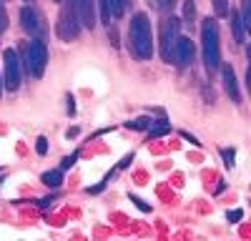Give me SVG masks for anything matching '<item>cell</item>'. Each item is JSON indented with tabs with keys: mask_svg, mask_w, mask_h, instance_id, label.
I'll use <instances>...</instances> for the list:
<instances>
[{
	"mask_svg": "<svg viewBox=\"0 0 251 241\" xmlns=\"http://www.w3.org/2000/svg\"><path fill=\"white\" fill-rule=\"evenodd\" d=\"M131 50L138 60H149L153 55V35H151V20L146 13H136L128 28Z\"/></svg>",
	"mask_w": 251,
	"mask_h": 241,
	"instance_id": "obj_1",
	"label": "cell"
},
{
	"mask_svg": "<svg viewBox=\"0 0 251 241\" xmlns=\"http://www.w3.org/2000/svg\"><path fill=\"white\" fill-rule=\"evenodd\" d=\"M201 43H203V63L208 73H214L221 66V48H219V25L216 20H203L201 25Z\"/></svg>",
	"mask_w": 251,
	"mask_h": 241,
	"instance_id": "obj_2",
	"label": "cell"
},
{
	"mask_svg": "<svg viewBox=\"0 0 251 241\" xmlns=\"http://www.w3.org/2000/svg\"><path fill=\"white\" fill-rule=\"evenodd\" d=\"M46 63H48V50H46V43L40 38L30 40L25 46V71L33 75V78H40L46 71Z\"/></svg>",
	"mask_w": 251,
	"mask_h": 241,
	"instance_id": "obj_3",
	"label": "cell"
},
{
	"mask_svg": "<svg viewBox=\"0 0 251 241\" xmlns=\"http://www.w3.org/2000/svg\"><path fill=\"white\" fill-rule=\"evenodd\" d=\"M55 33H58V38H60V40H75V38H78V33H80V23H78V15H75V5H73V0H68V3L60 8Z\"/></svg>",
	"mask_w": 251,
	"mask_h": 241,
	"instance_id": "obj_4",
	"label": "cell"
},
{
	"mask_svg": "<svg viewBox=\"0 0 251 241\" xmlns=\"http://www.w3.org/2000/svg\"><path fill=\"white\" fill-rule=\"evenodd\" d=\"M178 38V20L171 15L161 20V33H158V40H161V58L171 63V50H174V43Z\"/></svg>",
	"mask_w": 251,
	"mask_h": 241,
	"instance_id": "obj_5",
	"label": "cell"
},
{
	"mask_svg": "<svg viewBox=\"0 0 251 241\" xmlns=\"http://www.w3.org/2000/svg\"><path fill=\"white\" fill-rule=\"evenodd\" d=\"M3 60H5V88L8 91H18V86H20V60H18V53L13 48H8L3 53Z\"/></svg>",
	"mask_w": 251,
	"mask_h": 241,
	"instance_id": "obj_6",
	"label": "cell"
},
{
	"mask_svg": "<svg viewBox=\"0 0 251 241\" xmlns=\"http://www.w3.org/2000/svg\"><path fill=\"white\" fill-rule=\"evenodd\" d=\"M20 25H23V30L30 33L33 38H40V35H43V30H46L43 20H40V15H38V10L30 8V5H25L23 10H20Z\"/></svg>",
	"mask_w": 251,
	"mask_h": 241,
	"instance_id": "obj_7",
	"label": "cell"
},
{
	"mask_svg": "<svg viewBox=\"0 0 251 241\" xmlns=\"http://www.w3.org/2000/svg\"><path fill=\"white\" fill-rule=\"evenodd\" d=\"M171 58L176 60V66H181V68H186L188 63H191V60H194V43H191V38L178 35L176 43H174V50H171Z\"/></svg>",
	"mask_w": 251,
	"mask_h": 241,
	"instance_id": "obj_8",
	"label": "cell"
},
{
	"mask_svg": "<svg viewBox=\"0 0 251 241\" xmlns=\"http://www.w3.org/2000/svg\"><path fill=\"white\" fill-rule=\"evenodd\" d=\"M75 5V15H78V23L80 28H93L96 25V0H73Z\"/></svg>",
	"mask_w": 251,
	"mask_h": 241,
	"instance_id": "obj_9",
	"label": "cell"
},
{
	"mask_svg": "<svg viewBox=\"0 0 251 241\" xmlns=\"http://www.w3.org/2000/svg\"><path fill=\"white\" fill-rule=\"evenodd\" d=\"M224 86H226V93L228 98L234 100V103H239L241 100V93H239V86H236V73L231 66H224Z\"/></svg>",
	"mask_w": 251,
	"mask_h": 241,
	"instance_id": "obj_10",
	"label": "cell"
},
{
	"mask_svg": "<svg viewBox=\"0 0 251 241\" xmlns=\"http://www.w3.org/2000/svg\"><path fill=\"white\" fill-rule=\"evenodd\" d=\"M228 15H231V28H234L236 43H244V40H246V25L241 23V15L239 13H228Z\"/></svg>",
	"mask_w": 251,
	"mask_h": 241,
	"instance_id": "obj_11",
	"label": "cell"
},
{
	"mask_svg": "<svg viewBox=\"0 0 251 241\" xmlns=\"http://www.w3.org/2000/svg\"><path fill=\"white\" fill-rule=\"evenodd\" d=\"M131 0H108V8H111V18H123L126 10H128Z\"/></svg>",
	"mask_w": 251,
	"mask_h": 241,
	"instance_id": "obj_12",
	"label": "cell"
},
{
	"mask_svg": "<svg viewBox=\"0 0 251 241\" xmlns=\"http://www.w3.org/2000/svg\"><path fill=\"white\" fill-rule=\"evenodd\" d=\"M60 181H63V171H48V173H43V184L50 186V189H58Z\"/></svg>",
	"mask_w": 251,
	"mask_h": 241,
	"instance_id": "obj_13",
	"label": "cell"
},
{
	"mask_svg": "<svg viewBox=\"0 0 251 241\" xmlns=\"http://www.w3.org/2000/svg\"><path fill=\"white\" fill-rule=\"evenodd\" d=\"M241 23L251 28V0H241Z\"/></svg>",
	"mask_w": 251,
	"mask_h": 241,
	"instance_id": "obj_14",
	"label": "cell"
},
{
	"mask_svg": "<svg viewBox=\"0 0 251 241\" xmlns=\"http://www.w3.org/2000/svg\"><path fill=\"white\" fill-rule=\"evenodd\" d=\"M211 3H214V10L219 18H228V13H231L228 10V0H211Z\"/></svg>",
	"mask_w": 251,
	"mask_h": 241,
	"instance_id": "obj_15",
	"label": "cell"
},
{
	"mask_svg": "<svg viewBox=\"0 0 251 241\" xmlns=\"http://www.w3.org/2000/svg\"><path fill=\"white\" fill-rule=\"evenodd\" d=\"M194 18H196V5H194V0H186V5H183V20H186V23H194Z\"/></svg>",
	"mask_w": 251,
	"mask_h": 241,
	"instance_id": "obj_16",
	"label": "cell"
},
{
	"mask_svg": "<svg viewBox=\"0 0 251 241\" xmlns=\"http://www.w3.org/2000/svg\"><path fill=\"white\" fill-rule=\"evenodd\" d=\"M221 156H224V164L231 169V166H234V158H236V151H234V148H224Z\"/></svg>",
	"mask_w": 251,
	"mask_h": 241,
	"instance_id": "obj_17",
	"label": "cell"
},
{
	"mask_svg": "<svg viewBox=\"0 0 251 241\" xmlns=\"http://www.w3.org/2000/svg\"><path fill=\"white\" fill-rule=\"evenodd\" d=\"M100 15H103V23L111 25V8H108V0H100Z\"/></svg>",
	"mask_w": 251,
	"mask_h": 241,
	"instance_id": "obj_18",
	"label": "cell"
},
{
	"mask_svg": "<svg viewBox=\"0 0 251 241\" xmlns=\"http://www.w3.org/2000/svg\"><path fill=\"white\" fill-rule=\"evenodd\" d=\"M149 123H151L149 118H136V120H128V128H138L141 131V128H146Z\"/></svg>",
	"mask_w": 251,
	"mask_h": 241,
	"instance_id": "obj_19",
	"label": "cell"
},
{
	"mask_svg": "<svg viewBox=\"0 0 251 241\" xmlns=\"http://www.w3.org/2000/svg\"><path fill=\"white\" fill-rule=\"evenodd\" d=\"M35 151H38L40 156H46V151H48V141H46L43 136L38 138V144H35Z\"/></svg>",
	"mask_w": 251,
	"mask_h": 241,
	"instance_id": "obj_20",
	"label": "cell"
},
{
	"mask_svg": "<svg viewBox=\"0 0 251 241\" xmlns=\"http://www.w3.org/2000/svg\"><path fill=\"white\" fill-rule=\"evenodd\" d=\"M241 216H244V214H241V209H234V211H228V214H226V218L231 221V224H236V221H239Z\"/></svg>",
	"mask_w": 251,
	"mask_h": 241,
	"instance_id": "obj_21",
	"label": "cell"
},
{
	"mask_svg": "<svg viewBox=\"0 0 251 241\" xmlns=\"http://www.w3.org/2000/svg\"><path fill=\"white\" fill-rule=\"evenodd\" d=\"M75 158H78V153H71V156H66V158H63V169H71V166L75 164Z\"/></svg>",
	"mask_w": 251,
	"mask_h": 241,
	"instance_id": "obj_22",
	"label": "cell"
},
{
	"mask_svg": "<svg viewBox=\"0 0 251 241\" xmlns=\"http://www.w3.org/2000/svg\"><path fill=\"white\" fill-rule=\"evenodd\" d=\"M131 201H133V204H136V206H138V209H141V211H151V206H149V204H143V201H141V198H138V196H133V198H131Z\"/></svg>",
	"mask_w": 251,
	"mask_h": 241,
	"instance_id": "obj_23",
	"label": "cell"
},
{
	"mask_svg": "<svg viewBox=\"0 0 251 241\" xmlns=\"http://www.w3.org/2000/svg\"><path fill=\"white\" fill-rule=\"evenodd\" d=\"M176 5V0H161V8H166V10H171Z\"/></svg>",
	"mask_w": 251,
	"mask_h": 241,
	"instance_id": "obj_24",
	"label": "cell"
},
{
	"mask_svg": "<svg viewBox=\"0 0 251 241\" xmlns=\"http://www.w3.org/2000/svg\"><path fill=\"white\" fill-rule=\"evenodd\" d=\"M3 28H5V10L0 5V33H3Z\"/></svg>",
	"mask_w": 251,
	"mask_h": 241,
	"instance_id": "obj_25",
	"label": "cell"
},
{
	"mask_svg": "<svg viewBox=\"0 0 251 241\" xmlns=\"http://www.w3.org/2000/svg\"><path fill=\"white\" fill-rule=\"evenodd\" d=\"M149 3H153L156 8H161V0H149Z\"/></svg>",
	"mask_w": 251,
	"mask_h": 241,
	"instance_id": "obj_26",
	"label": "cell"
},
{
	"mask_svg": "<svg viewBox=\"0 0 251 241\" xmlns=\"http://www.w3.org/2000/svg\"><path fill=\"white\" fill-rule=\"evenodd\" d=\"M0 88H3V80H0Z\"/></svg>",
	"mask_w": 251,
	"mask_h": 241,
	"instance_id": "obj_27",
	"label": "cell"
}]
</instances>
